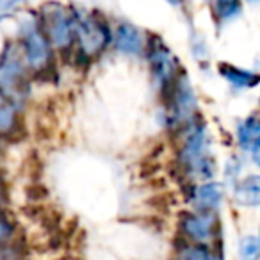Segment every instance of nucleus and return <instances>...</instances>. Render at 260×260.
I'll return each instance as SVG.
<instances>
[{"mask_svg": "<svg viewBox=\"0 0 260 260\" xmlns=\"http://www.w3.org/2000/svg\"><path fill=\"white\" fill-rule=\"evenodd\" d=\"M40 27L54 48H68L75 41V16L61 4L48 2L41 8Z\"/></svg>", "mask_w": 260, "mask_h": 260, "instance_id": "1", "label": "nucleus"}, {"mask_svg": "<svg viewBox=\"0 0 260 260\" xmlns=\"http://www.w3.org/2000/svg\"><path fill=\"white\" fill-rule=\"evenodd\" d=\"M75 41L86 57H98L112 41L107 23L96 15H75Z\"/></svg>", "mask_w": 260, "mask_h": 260, "instance_id": "2", "label": "nucleus"}, {"mask_svg": "<svg viewBox=\"0 0 260 260\" xmlns=\"http://www.w3.org/2000/svg\"><path fill=\"white\" fill-rule=\"evenodd\" d=\"M27 68L20 45H6L0 54V91L13 100L20 96L27 87Z\"/></svg>", "mask_w": 260, "mask_h": 260, "instance_id": "3", "label": "nucleus"}, {"mask_svg": "<svg viewBox=\"0 0 260 260\" xmlns=\"http://www.w3.org/2000/svg\"><path fill=\"white\" fill-rule=\"evenodd\" d=\"M20 48H22L23 59L32 72H45L50 68L52 59V45L45 32L41 30L40 23L30 22L22 27L20 32Z\"/></svg>", "mask_w": 260, "mask_h": 260, "instance_id": "4", "label": "nucleus"}, {"mask_svg": "<svg viewBox=\"0 0 260 260\" xmlns=\"http://www.w3.org/2000/svg\"><path fill=\"white\" fill-rule=\"evenodd\" d=\"M148 62L152 68L153 79H155L159 89L170 91L171 86L177 82L180 75L177 73V59L173 57L171 50L162 43V40L153 38L148 45Z\"/></svg>", "mask_w": 260, "mask_h": 260, "instance_id": "5", "label": "nucleus"}, {"mask_svg": "<svg viewBox=\"0 0 260 260\" xmlns=\"http://www.w3.org/2000/svg\"><path fill=\"white\" fill-rule=\"evenodd\" d=\"M182 232L196 244L210 241L214 237V228H216V219L212 212H189L182 217Z\"/></svg>", "mask_w": 260, "mask_h": 260, "instance_id": "6", "label": "nucleus"}, {"mask_svg": "<svg viewBox=\"0 0 260 260\" xmlns=\"http://www.w3.org/2000/svg\"><path fill=\"white\" fill-rule=\"evenodd\" d=\"M114 47L121 54L139 55L143 52V47H145L141 30L132 25V23H121V25H118L114 34Z\"/></svg>", "mask_w": 260, "mask_h": 260, "instance_id": "7", "label": "nucleus"}, {"mask_svg": "<svg viewBox=\"0 0 260 260\" xmlns=\"http://www.w3.org/2000/svg\"><path fill=\"white\" fill-rule=\"evenodd\" d=\"M223 200V187L216 182L202 184L194 192V205L200 212H212Z\"/></svg>", "mask_w": 260, "mask_h": 260, "instance_id": "8", "label": "nucleus"}, {"mask_svg": "<svg viewBox=\"0 0 260 260\" xmlns=\"http://www.w3.org/2000/svg\"><path fill=\"white\" fill-rule=\"evenodd\" d=\"M235 202L244 207L260 205V175H249L242 178L234 189Z\"/></svg>", "mask_w": 260, "mask_h": 260, "instance_id": "9", "label": "nucleus"}, {"mask_svg": "<svg viewBox=\"0 0 260 260\" xmlns=\"http://www.w3.org/2000/svg\"><path fill=\"white\" fill-rule=\"evenodd\" d=\"M219 73L234 87H255L260 82V75L244 68H237L232 64H219Z\"/></svg>", "mask_w": 260, "mask_h": 260, "instance_id": "10", "label": "nucleus"}, {"mask_svg": "<svg viewBox=\"0 0 260 260\" xmlns=\"http://www.w3.org/2000/svg\"><path fill=\"white\" fill-rule=\"evenodd\" d=\"M18 126V112L15 100L9 98L4 91H0V136L11 134Z\"/></svg>", "mask_w": 260, "mask_h": 260, "instance_id": "11", "label": "nucleus"}, {"mask_svg": "<svg viewBox=\"0 0 260 260\" xmlns=\"http://www.w3.org/2000/svg\"><path fill=\"white\" fill-rule=\"evenodd\" d=\"M237 139L244 150H251L260 141V119L256 116H249L237 126Z\"/></svg>", "mask_w": 260, "mask_h": 260, "instance_id": "12", "label": "nucleus"}, {"mask_svg": "<svg viewBox=\"0 0 260 260\" xmlns=\"http://www.w3.org/2000/svg\"><path fill=\"white\" fill-rule=\"evenodd\" d=\"M214 9L219 20L223 22H230V20L237 18L242 11L241 0H214Z\"/></svg>", "mask_w": 260, "mask_h": 260, "instance_id": "13", "label": "nucleus"}, {"mask_svg": "<svg viewBox=\"0 0 260 260\" xmlns=\"http://www.w3.org/2000/svg\"><path fill=\"white\" fill-rule=\"evenodd\" d=\"M180 260H217V258L205 244H192V246H185L182 249Z\"/></svg>", "mask_w": 260, "mask_h": 260, "instance_id": "14", "label": "nucleus"}, {"mask_svg": "<svg viewBox=\"0 0 260 260\" xmlns=\"http://www.w3.org/2000/svg\"><path fill=\"white\" fill-rule=\"evenodd\" d=\"M239 251L244 260H256L260 256V239L244 237L239 246Z\"/></svg>", "mask_w": 260, "mask_h": 260, "instance_id": "15", "label": "nucleus"}, {"mask_svg": "<svg viewBox=\"0 0 260 260\" xmlns=\"http://www.w3.org/2000/svg\"><path fill=\"white\" fill-rule=\"evenodd\" d=\"M22 4V0H0V20H6L13 16Z\"/></svg>", "mask_w": 260, "mask_h": 260, "instance_id": "16", "label": "nucleus"}, {"mask_svg": "<svg viewBox=\"0 0 260 260\" xmlns=\"http://www.w3.org/2000/svg\"><path fill=\"white\" fill-rule=\"evenodd\" d=\"M13 234V226L4 219V217H0V244L6 242Z\"/></svg>", "mask_w": 260, "mask_h": 260, "instance_id": "17", "label": "nucleus"}, {"mask_svg": "<svg viewBox=\"0 0 260 260\" xmlns=\"http://www.w3.org/2000/svg\"><path fill=\"white\" fill-rule=\"evenodd\" d=\"M251 159H253V162L260 168V141L251 148Z\"/></svg>", "mask_w": 260, "mask_h": 260, "instance_id": "18", "label": "nucleus"}, {"mask_svg": "<svg viewBox=\"0 0 260 260\" xmlns=\"http://www.w3.org/2000/svg\"><path fill=\"white\" fill-rule=\"evenodd\" d=\"M0 260H15V258L9 256V255H6V253H0Z\"/></svg>", "mask_w": 260, "mask_h": 260, "instance_id": "19", "label": "nucleus"}, {"mask_svg": "<svg viewBox=\"0 0 260 260\" xmlns=\"http://www.w3.org/2000/svg\"><path fill=\"white\" fill-rule=\"evenodd\" d=\"M4 202V189H2V185H0V203Z\"/></svg>", "mask_w": 260, "mask_h": 260, "instance_id": "20", "label": "nucleus"}, {"mask_svg": "<svg viewBox=\"0 0 260 260\" xmlns=\"http://www.w3.org/2000/svg\"><path fill=\"white\" fill-rule=\"evenodd\" d=\"M168 2H170L171 6H178L182 2V0H168Z\"/></svg>", "mask_w": 260, "mask_h": 260, "instance_id": "21", "label": "nucleus"}, {"mask_svg": "<svg viewBox=\"0 0 260 260\" xmlns=\"http://www.w3.org/2000/svg\"><path fill=\"white\" fill-rule=\"evenodd\" d=\"M249 2H258V0H249Z\"/></svg>", "mask_w": 260, "mask_h": 260, "instance_id": "22", "label": "nucleus"}]
</instances>
